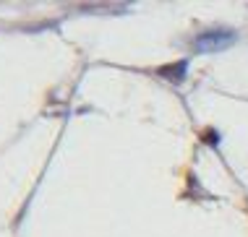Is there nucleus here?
Wrapping results in <instances>:
<instances>
[{
    "instance_id": "f257e3e1",
    "label": "nucleus",
    "mask_w": 248,
    "mask_h": 237,
    "mask_svg": "<svg viewBox=\"0 0 248 237\" xmlns=\"http://www.w3.org/2000/svg\"><path fill=\"white\" fill-rule=\"evenodd\" d=\"M232 42H235V34L232 31H206L201 34V37L193 42V47H196L199 52H219V50H227Z\"/></svg>"
}]
</instances>
